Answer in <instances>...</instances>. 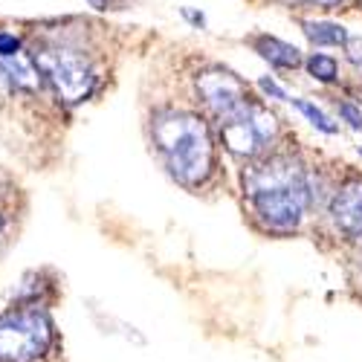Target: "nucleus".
I'll return each instance as SVG.
<instances>
[{
	"label": "nucleus",
	"mask_w": 362,
	"mask_h": 362,
	"mask_svg": "<svg viewBox=\"0 0 362 362\" xmlns=\"http://www.w3.org/2000/svg\"><path fill=\"white\" fill-rule=\"evenodd\" d=\"M194 84H197V96L218 116V122L244 110V105L250 102L247 84L226 67H206L203 73H197Z\"/></svg>",
	"instance_id": "423d86ee"
},
{
	"label": "nucleus",
	"mask_w": 362,
	"mask_h": 362,
	"mask_svg": "<svg viewBox=\"0 0 362 362\" xmlns=\"http://www.w3.org/2000/svg\"><path fill=\"white\" fill-rule=\"evenodd\" d=\"M330 215L348 238H362V177H348L337 189Z\"/></svg>",
	"instance_id": "0eeeda50"
},
{
	"label": "nucleus",
	"mask_w": 362,
	"mask_h": 362,
	"mask_svg": "<svg viewBox=\"0 0 362 362\" xmlns=\"http://www.w3.org/2000/svg\"><path fill=\"white\" fill-rule=\"evenodd\" d=\"M52 345V322L38 305L0 316V362H35Z\"/></svg>",
	"instance_id": "20e7f679"
},
{
	"label": "nucleus",
	"mask_w": 362,
	"mask_h": 362,
	"mask_svg": "<svg viewBox=\"0 0 362 362\" xmlns=\"http://www.w3.org/2000/svg\"><path fill=\"white\" fill-rule=\"evenodd\" d=\"M255 215L269 229H296L310 206V177L290 154H273L244 171Z\"/></svg>",
	"instance_id": "f257e3e1"
},
{
	"label": "nucleus",
	"mask_w": 362,
	"mask_h": 362,
	"mask_svg": "<svg viewBox=\"0 0 362 362\" xmlns=\"http://www.w3.org/2000/svg\"><path fill=\"white\" fill-rule=\"evenodd\" d=\"M305 35L316 47H345L348 38H351L342 23H330V21H308L305 23Z\"/></svg>",
	"instance_id": "9d476101"
},
{
	"label": "nucleus",
	"mask_w": 362,
	"mask_h": 362,
	"mask_svg": "<svg viewBox=\"0 0 362 362\" xmlns=\"http://www.w3.org/2000/svg\"><path fill=\"white\" fill-rule=\"evenodd\" d=\"M339 116L345 119V122H348L354 131H362V113H359V107H356V105L342 102V105H339Z\"/></svg>",
	"instance_id": "ddd939ff"
},
{
	"label": "nucleus",
	"mask_w": 362,
	"mask_h": 362,
	"mask_svg": "<svg viewBox=\"0 0 362 362\" xmlns=\"http://www.w3.org/2000/svg\"><path fill=\"white\" fill-rule=\"evenodd\" d=\"M93 9H99V12H105V9H116L119 6V0H87Z\"/></svg>",
	"instance_id": "f3484780"
},
{
	"label": "nucleus",
	"mask_w": 362,
	"mask_h": 362,
	"mask_svg": "<svg viewBox=\"0 0 362 362\" xmlns=\"http://www.w3.org/2000/svg\"><path fill=\"white\" fill-rule=\"evenodd\" d=\"M313 4H319V6H325V9H334V6L342 4V0H313Z\"/></svg>",
	"instance_id": "a211bd4d"
},
{
	"label": "nucleus",
	"mask_w": 362,
	"mask_h": 362,
	"mask_svg": "<svg viewBox=\"0 0 362 362\" xmlns=\"http://www.w3.org/2000/svg\"><path fill=\"white\" fill-rule=\"evenodd\" d=\"M33 62L64 105H78L96 90V70L90 58L70 44H44L33 52Z\"/></svg>",
	"instance_id": "7ed1b4c3"
},
{
	"label": "nucleus",
	"mask_w": 362,
	"mask_h": 362,
	"mask_svg": "<svg viewBox=\"0 0 362 362\" xmlns=\"http://www.w3.org/2000/svg\"><path fill=\"white\" fill-rule=\"evenodd\" d=\"M21 52V38L12 33H0V58H12Z\"/></svg>",
	"instance_id": "4468645a"
},
{
	"label": "nucleus",
	"mask_w": 362,
	"mask_h": 362,
	"mask_svg": "<svg viewBox=\"0 0 362 362\" xmlns=\"http://www.w3.org/2000/svg\"><path fill=\"white\" fill-rule=\"evenodd\" d=\"M276 131H279L276 116L252 99L244 105V110H238L235 116H229L221 122L223 145L232 151L235 157H247V160L258 157L261 151L276 139Z\"/></svg>",
	"instance_id": "39448f33"
},
{
	"label": "nucleus",
	"mask_w": 362,
	"mask_h": 362,
	"mask_svg": "<svg viewBox=\"0 0 362 362\" xmlns=\"http://www.w3.org/2000/svg\"><path fill=\"white\" fill-rule=\"evenodd\" d=\"M290 102H293V107H296L301 116H305L316 131H322V134H337V131H339L334 122H330V116H327L322 107H316L313 102H308V99H290Z\"/></svg>",
	"instance_id": "9b49d317"
},
{
	"label": "nucleus",
	"mask_w": 362,
	"mask_h": 362,
	"mask_svg": "<svg viewBox=\"0 0 362 362\" xmlns=\"http://www.w3.org/2000/svg\"><path fill=\"white\" fill-rule=\"evenodd\" d=\"M308 73L316 78V81H325V84H330V81H337V73H339V67H337V62L330 55H322V52H313L310 58H308Z\"/></svg>",
	"instance_id": "f8f14e48"
},
{
	"label": "nucleus",
	"mask_w": 362,
	"mask_h": 362,
	"mask_svg": "<svg viewBox=\"0 0 362 362\" xmlns=\"http://www.w3.org/2000/svg\"><path fill=\"white\" fill-rule=\"evenodd\" d=\"M258 84H261V90H264L267 96H273V99H279V102H290V99H287V90H284V87H279L273 78H261Z\"/></svg>",
	"instance_id": "2eb2a0df"
},
{
	"label": "nucleus",
	"mask_w": 362,
	"mask_h": 362,
	"mask_svg": "<svg viewBox=\"0 0 362 362\" xmlns=\"http://www.w3.org/2000/svg\"><path fill=\"white\" fill-rule=\"evenodd\" d=\"M0 81L9 84L12 90H23V93H33L41 84V73L33 62V55H26L23 49L12 58H0Z\"/></svg>",
	"instance_id": "6e6552de"
},
{
	"label": "nucleus",
	"mask_w": 362,
	"mask_h": 362,
	"mask_svg": "<svg viewBox=\"0 0 362 362\" xmlns=\"http://www.w3.org/2000/svg\"><path fill=\"white\" fill-rule=\"evenodd\" d=\"M186 18H189L192 23H197V26H203V23H206V18H203V15H197V12H186Z\"/></svg>",
	"instance_id": "6ab92c4d"
},
{
	"label": "nucleus",
	"mask_w": 362,
	"mask_h": 362,
	"mask_svg": "<svg viewBox=\"0 0 362 362\" xmlns=\"http://www.w3.org/2000/svg\"><path fill=\"white\" fill-rule=\"evenodd\" d=\"M345 49H348V58H351V64L362 73V41L359 38H348V44H345Z\"/></svg>",
	"instance_id": "dca6fc26"
},
{
	"label": "nucleus",
	"mask_w": 362,
	"mask_h": 362,
	"mask_svg": "<svg viewBox=\"0 0 362 362\" xmlns=\"http://www.w3.org/2000/svg\"><path fill=\"white\" fill-rule=\"evenodd\" d=\"M255 44V52L261 58H267L269 64H276L281 70H296L301 64V49L287 44V41H279V38H269V35H261L252 41Z\"/></svg>",
	"instance_id": "1a4fd4ad"
},
{
	"label": "nucleus",
	"mask_w": 362,
	"mask_h": 362,
	"mask_svg": "<svg viewBox=\"0 0 362 362\" xmlns=\"http://www.w3.org/2000/svg\"><path fill=\"white\" fill-rule=\"evenodd\" d=\"M154 142L165 160V168L183 186H200L212 174L215 148L200 116L186 110H160L154 116Z\"/></svg>",
	"instance_id": "f03ea898"
}]
</instances>
